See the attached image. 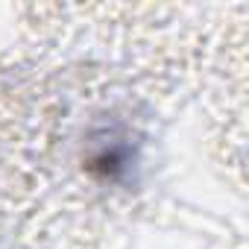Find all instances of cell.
Instances as JSON below:
<instances>
[{
	"mask_svg": "<svg viewBox=\"0 0 249 249\" xmlns=\"http://www.w3.org/2000/svg\"><path fill=\"white\" fill-rule=\"evenodd\" d=\"M79 167L88 182L111 191L141 185L147 167V132L120 111L94 117L79 141Z\"/></svg>",
	"mask_w": 249,
	"mask_h": 249,
	"instance_id": "6da1fadb",
	"label": "cell"
}]
</instances>
